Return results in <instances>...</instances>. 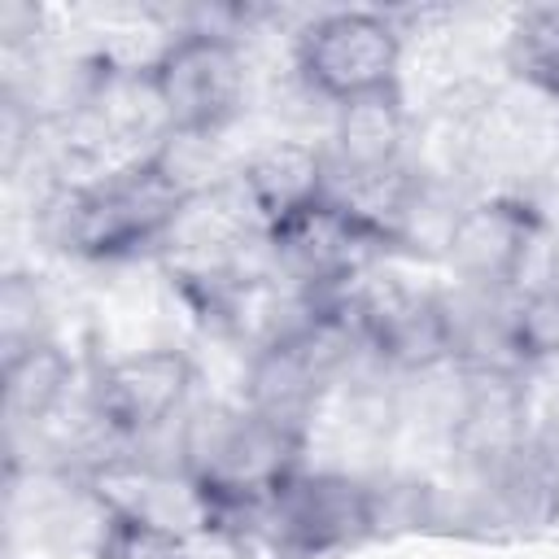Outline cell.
Listing matches in <instances>:
<instances>
[{"label":"cell","instance_id":"cell-13","mask_svg":"<svg viewBox=\"0 0 559 559\" xmlns=\"http://www.w3.org/2000/svg\"><path fill=\"white\" fill-rule=\"evenodd\" d=\"M507 66L515 79L546 96H559V4L524 9L507 35Z\"/></svg>","mask_w":559,"mask_h":559},{"label":"cell","instance_id":"cell-6","mask_svg":"<svg viewBox=\"0 0 559 559\" xmlns=\"http://www.w3.org/2000/svg\"><path fill=\"white\" fill-rule=\"evenodd\" d=\"M262 240L271 245L280 275L293 280L297 293H341L358 284L371 271V262L389 249V240L376 227H367L328 197L306 214L280 223Z\"/></svg>","mask_w":559,"mask_h":559},{"label":"cell","instance_id":"cell-3","mask_svg":"<svg viewBox=\"0 0 559 559\" xmlns=\"http://www.w3.org/2000/svg\"><path fill=\"white\" fill-rule=\"evenodd\" d=\"M148 100L170 135L214 140L245 105V61L218 31H188L144 66Z\"/></svg>","mask_w":559,"mask_h":559},{"label":"cell","instance_id":"cell-2","mask_svg":"<svg viewBox=\"0 0 559 559\" xmlns=\"http://www.w3.org/2000/svg\"><path fill=\"white\" fill-rule=\"evenodd\" d=\"M188 476L205 507H258L271 502L293 476L301 454V428L266 419L258 411H210L188 424L183 437Z\"/></svg>","mask_w":559,"mask_h":559},{"label":"cell","instance_id":"cell-12","mask_svg":"<svg viewBox=\"0 0 559 559\" xmlns=\"http://www.w3.org/2000/svg\"><path fill=\"white\" fill-rule=\"evenodd\" d=\"M70 384V358L44 336L4 354V415L13 424H39Z\"/></svg>","mask_w":559,"mask_h":559},{"label":"cell","instance_id":"cell-11","mask_svg":"<svg viewBox=\"0 0 559 559\" xmlns=\"http://www.w3.org/2000/svg\"><path fill=\"white\" fill-rule=\"evenodd\" d=\"M402 144H406V109L397 87L358 96L349 105H336V131L328 166L332 170H393L402 166Z\"/></svg>","mask_w":559,"mask_h":559},{"label":"cell","instance_id":"cell-4","mask_svg":"<svg viewBox=\"0 0 559 559\" xmlns=\"http://www.w3.org/2000/svg\"><path fill=\"white\" fill-rule=\"evenodd\" d=\"M341 306L354 323L358 349H371L389 367L428 371L459 354V310L428 288L362 275L341 288Z\"/></svg>","mask_w":559,"mask_h":559},{"label":"cell","instance_id":"cell-9","mask_svg":"<svg viewBox=\"0 0 559 559\" xmlns=\"http://www.w3.org/2000/svg\"><path fill=\"white\" fill-rule=\"evenodd\" d=\"M275 537L297 555L354 546L376 524V498L349 476H293L275 498Z\"/></svg>","mask_w":559,"mask_h":559},{"label":"cell","instance_id":"cell-10","mask_svg":"<svg viewBox=\"0 0 559 559\" xmlns=\"http://www.w3.org/2000/svg\"><path fill=\"white\" fill-rule=\"evenodd\" d=\"M323 192H328V153L293 140L258 148L236 175V205L262 236L319 205Z\"/></svg>","mask_w":559,"mask_h":559},{"label":"cell","instance_id":"cell-8","mask_svg":"<svg viewBox=\"0 0 559 559\" xmlns=\"http://www.w3.org/2000/svg\"><path fill=\"white\" fill-rule=\"evenodd\" d=\"M192 393V362L179 349H135L100 367L92 384V411L105 432L140 441L183 415Z\"/></svg>","mask_w":559,"mask_h":559},{"label":"cell","instance_id":"cell-1","mask_svg":"<svg viewBox=\"0 0 559 559\" xmlns=\"http://www.w3.org/2000/svg\"><path fill=\"white\" fill-rule=\"evenodd\" d=\"M192 197L197 183L170 135L148 157H135L100 179L57 192L48 201V236L74 258L118 262L166 240Z\"/></svg>","mask_w":559,"mask_h":559},{"label":"cell","instance_id":"cell-5","mask_svg":"<svg viewBox=\"0 0 559 559\" xmlns=\"http://www.w3.org/2000/svg\"><path fill=\"white\" fill-rule=\"evenodd\" d=\"M402 35L389 17L367 9H341L314 17L297 35V74L332 105H349L371 92L397 87Z\"/></svg>","mask_w":559,"mask_h":559},{"label":"cell","instance_id":"cell-7","mask_svg":"<svg viewBox=\"0 0 559 559\" xmlns=\"http://www.w3.org/2000/svg\"><path fill=\"white\" fill-rule=\"evenodd\" d=\"M542 245V218L528 201L520 197H485L472 201L467 210L454 214L450 236H445V253L450 266L485 288V293H520L528 288V262Z\"/></svg>","mask_w":559,"mask_h":559}]
</instances>
